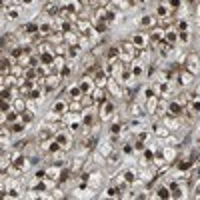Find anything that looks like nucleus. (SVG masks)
I'll return each instance as SVG.
<instances>
[{"label":"nucleus","mask_w":200,"mask_h":200,"mask_svg":"<svg viewBox=\"0 0 200 200\" xmlns=\"http://www.w3.org/2000/svg\"><path fill=\"white\" fill-rule=\"evenodd\" d=\"M196 64H198V54H194V52L188 54V72H196L198 70Z\"/></svg>","instance_id":"obj_1"},{"label":"nucleus","mask_w":200,"mask_h":200,"mask_svg":"<svg viewBox=\"0 0 200 200\" xmlns=\"http://www.w3.org/2000/svg\"><path fill=\"white\" fill-rule=\"evenodd\" d=\"M92 86H94V84H92L90 74H88V76H84V78H82V82H80V88H82V92H84V94H88V92L92 90Z\"/></svg>","instance_id":"obj_2"},{"label":"nucleus","mask_w":200,"mask_h":200,"mask_svg":"<svg viewBox=\"0 0 200 200\" xmlns=\"http://www.w3.org/2000/svg\"><path fill=\"white\" fill-rule=\"evenodd\" d=\"M168 110H170V114H172V116H180V114L184 112V108H182V104H180V102H170Z\"/></svg>","instance_id":"obj_3"},{"label":"nucleus","mask_w":200,"mask_h":200,"mask_svg":"<svg viewBox=\"0 0 200 200\" xmlns=\"http://www.w3.org/2000/svg\"><path fill=\"white\" fill-rule=\"evenodd\" d=\"M70 104H66L64 100H58V102H54V106H52V110L56 112V114H62V112H66V108H68Z\"/></svg>","instance_id":"obj_4"},{"label":"nucleus","mask_w":200,"mask_h":200,"mask_svg":"<svg viewBox=\"0 0 200 200\" xmlns=\"http://www.w3.org/2000/svg\"><path fill=\"white\" fill-rule=\"evenodd\" d=\"M80 94H84L80 86H70V88H68V96H70L72 100H78V98H80Z\"/></svg>","instance_id":"obj_5"},{"label":"nucleus","mask_w":200,"mask_h":200,"mask_svg":"<svg viewBox=\"0 0 200 200\" xmlns=\"http://www.w3.org/2000/svg\"><path fill=\"white\" fill-rule=\"evenodd\" d=\"M44 12H48V14H52V16H56L58 14V4L54 2V0H50L46 6H44Z\"/></svg>","instance_id":"obj_6"},{"label":"nucleus","mask_w":200,"mask_h":200,"mask_svg":"<svg viewBox=\"0 0 200 200\" xmlns=\"http://www.w3.org/2000/svg\"><path fill=\"white\" fill-rule=\"evenodd\" d=\"M94 100H98V102H102V104L106 102V92H104V88L98 86V88L94 90Z\"/></svg>","instance_id":"obj_7"},{"label":"nucleus","mask_w":200,"mask_h":200,"mask_svg":"<svg viewBox=\"0 0 200 200\" xmlns=\"http://www.w3.org/2000/svg\"><path fill=\"white\" fill-rule=\"evenodd\" d=\"M112 110H114V106L106 100V102H104V106H102V114H100V116H102V118H108V116L112 114Z\"/></svg>","instance_id":"obj_8"},{"label":"nucleus","mask_w":200,"mask_h":200,"mask_svg":"<svg viewBox=\"0 0 200 200\" xmlns=\"http://www.w3.org/2000/svg\"><path fill=\"white\" fill-rule=\"evenodd\" d=\"M188 112L200 114V98H190V110Z\"/></svg>","instance_id":"obj_9"},{"label":"nucleus","mask_w":200,"mask_h":200,"mask_svg":"<svg viewBox=\"0 0 200 200\" xmlns=\"http://www.w3.org/2000/svg\"><path fill=\"white\" fill-rule=\"evenodd\" d=\"M178 78H180V84H184V86H188V84L192 82V74H190V72H184V70H182Z\"/></svg>","instance_id":"obj_10"},{"label":"nucleus","mask_w":200,"mask_h":200,"mask_svg":"<svg viewBox=\"0 0 200 200\" xmlns=\"http://www.w3.org/2000/svg\"><path fill=\"white\" fill-rule=\"evenodd\" d=\"M94 78H96V84L102 88V86H106V76H104V72L102 70H98L96 74H94Z\"/></svg>","instance_id":"obj_11"},{"label":"nucleus","mask_w":200,"mask_h":200,"mask_svg":"<svg viewBox=\"0 0 200 200\" xmlns=\"http://www.w3.org/2000/svg\"><path fill=\"white\" fill-rule=\"evenodd\" d=\"M48 138H52V132H50V130L44 128V130H40L38 132V142H46Z\"/></svg>","instance_id":"obj_12"},{"label":"nucleus","mask_w":200,"mask_h":200,"mask_svg":"<svg viewBox=\"0 0 200 200\" xmlns=\"http://www.w3.org/2000/svg\"><path fill=\"white\" fill-rule=\"evenodd\" d=\"M56 142H58L62 148H68V146H70V144H68V138H66L64 134H56Z\"/></svg>","instance_id":"obj_13"},{"label":"nucleus","mask_w":200,"mask_h":200,"mask_svg":"<svg viewBox=\"0 0 200 200\" xmlns=\"http://www.w3.org/2000/svg\"><path fill=\"white\" fill-rule=\"evenodd\" d=\"M144 42H146V40H144L142 34H136L134 40H132V44H134V46H138V48H144Z\"/></svg>","instance_id":"obj_14"},{"label":"nucleus","mask_w":200,"mask_h":200,"mask_svg":"<svg viewBox=\"0 0 200 200\" xmlns=\"http://www.w3.org/2000/svg\"><path fill=\"white\" fill-rule=\"evenodd\" d=\"M156 14H158V18H168V8L164 4H160L158 8H156Z\"/></svg>","instance_id":"obj_15"},{"label":"nucleus","mask_w":200,"mask_h":200,"mask_svg":"<svg viewBox=\"0 0 200 200\" xmlns=\"http://www.w3.org/2000/svg\"><path fill=\"white\" fill-rule=\"evenodd\" d=\"M58 76H48V78H46V86H48V90H52V88H54V84H58Z\"/></svg>","instance_id":"obj_16"},{"label":"nucleus","mask_w":200,"mask_h":200,"mask_svg":"<svg viewBox=\"0 0 200 200\" xmlns=\"http://www.w3.org/2000/svg\"><path fill=\"white\" fill-rule=\"evenodd\" d=\"M78 52H80L78 44H74V46H70V48H68V56H70V58H76V56H78Z\"/></svg>","instance_id":"obj_17"},{"label":"nucleus","mask_w":200,"mask_h":200,"mask_svg":"<svg viewBox=\"0 0 200 200\" xmlns=\"http://www.w3.org/2000/svg\"><path fill=\"white\" fill-rule=\"evenodd\" d=\"M140 24H142V26H150V24H154V18L146 14V16H142V18H140Z\"/></svg>","instance_id":"obj_18"},{"label":"nucleus","mask_w":200,"mask_h":200,"mask_svg":"<svg viewBox=\"0 0 200 200\" xmlns=\"http://www.w3.org/2000/svg\"><path fill=\"white\" fill-rule=\"evenodd\" d=\"M162 32H164V30H152V34H150V40H152V42H158V40L162 38Z\"/></svg>","instance_id":"obj_19"},{"label":"nucleus","mask_w":200,"mask_h":200,"mask_svg":"<svg viewBox=\"0 0 200 200\" xmlns=\"http://www.w3.org/2000/svg\"><path fill=\"white\" fill-rule=\"evenodd\" d=\"M18 14H20V10H18V8H10V10H8V18H10V20H16V18H18Z\"/></svg>","instance_id":"obj_20"},{"label":"nucleus","mask_w":200,"mask_h":200,"mask_svg":"<svg viewBox=\"0 0 200 200\" xmlns=\"http://www.w3.org/2000/svg\"><path fill=\"white\" fill-rule=\"evenodd\" d=\"M148 110H150V112L156 110V96H150V98H148Z\"/></svg>","instance_id":"obj_21"},{"label":"nucleus","mask_w":200,"mask_h":200,"mask_svg":"<svg viewBox=\"0 0 200 200\" xmlns=\"http://www.w3.org/2000/svg\"><path fill=\"white\" fill-rule=\"evenodd\" d=\"M140 74H142V66L136 62V64L132 66V76H140Z\"/></svg>","instance_id":"obj_22"},{"label":"nucleus","mask_w":200,"mask_h":200,"mask_svg":"<svg viewBox=\"0 0 200 200\" xmlns=\"http://www.w3.org/2000/svg\"><path fill=\"white\" fill-rule=\"evenodd\" d=\"M124 180H126V182H134V180H136V176H134V172H132V170H128V172L124 174Z\"/></svg>","instance_id":"obj_23"},{"label":"nucleus","mask_w":200,"mask_h":200,"mask_svg":"<svg viewBox=\"0 0 200 200\" xmlns=\"http://www.w3.org/2000/svg\"><path fill=\"white\" fill-rule=\"evenodd\" d=\"M20 118H22V122H30V120H32V114H30L28 110H24V112L20 114Z\"/></svg>","instance_id":"obj_24"},{"label":"nucleus","mask_w":200,"mask_h":200,"mask_svg":"<svg viewBox=\"0 0 200 200\" xmlns=\"http://www.w3.org/2000/svg\"><path fill=\"white\" fill-rule=\"evenodd\" d=\"M6 70H10V60L8 58H2V72L6 74Z\"/></svg>","instance_id":"obj_25"},{"label":"nucleus","mask_w":200,"mask_h":200,"mask_svg":"<svg viewBox=\"0 0 200 200\" xmlns=\"http://www.w3.org/2000/svg\"><path fill=\"white\" fill-rule=\"evenodd\" d=\"M108 56H110V58H116V56H118V48H116V46H110V50H108Z\"/></svg>","instance_id":"obj_26"},{"label":"nucleus","mask_w":200,"mask_h":200,"mask_svg":"<svg viewBox=\"0 0 200 200\" xmlns=\"http://www.w3.org/2000/svg\"><path fill=\"white\" fill-rule=\"evenodd\" d=\"M192 164H194V160H186V162H180V164H178V166H180V168H182V170H186V168H190V166H192Z\"/></svg>","instance_id":"obj_27"},{"label":"nucleus","mask_w":200,"mask_h":200,"mask_svg":"<svg viewBox=\"0 0 200 200\" xmlns=\"http://www.w3.org/2000/svg\"><path fill=\"white\" fill-rule=\"evenodd\" d=\"M158 196H160V198H170V192H168L166 188H160V190H158Z\"/></svg>","instance_id":"obj_28"},{"label":"nucleus","mask_w":200,"mask_h":200,"mask_svg":"<svg viewBox=\"0 0 200 200\" xmlns=\"http://www.w3.org/2000/svg\"><path fill=\"white\" fill-rule=\"evenodd\" d=\"M46 174H48V176H50V178H54V180H56V178H60V176H58V174H60V172H58V170H54V168H52V170H48V172H46Z\"/></svg>","instance_id":"obj_29"},{"label":"nucleus","mask_w":200,"mask_h":200,"mask_svg":"<svg viewBox=\"0 0 200 200\" xmlns=\"http://www.w3.org/2000/svg\"><path fill=\"white\" fill-rule=\"evenodd\" d=\"M178 28H180V32H186V28H188L186 20H180V22H178Z\"/></svg>","instance_id":"obj_30"},{"label":"nucleus","mask_w":200,"mask_h":200,"mask_svg":"<svg viewBox=\"0 0 200 200\" xmlns=\"http://www.w3.org/2000/svg\"><path fill=\"white\" fill-rule=\"evenodd\" d=\"M16 118H18V116H16V112H8V114H6V120H8V122H14Z\"/></svg>","instance_id":"obj_31"},{"label":"nucleus","mask_w":200,"mask_h":200,"mask_svg":"<svg viewBox=\"0 0 200 200\" xmlns=\"http://www.w3.org/2000/svg\"><path fill=\"white\" fill-rule=\"evenodd\" d=\"M16 110L24 112V100H16Z\"/></svg>","instance_id":"obj_32"},{"label":"nucleus","mask_w":200,"mask_h":200,"mask_svg":"<svg viewBox=\"0 0 200 200\" xmlns=\"http://www.w3.org/2000/svg\"><path fill=\"white\" fill-rule=\"evenodd\" d=\"M108 196H120L118 188H108Z\"/></svg>","instance_id":"obj_33"},{"label":"nucleus","mask_w":200,"mask_h":200,"mask_svg":"<svg viewBox=\"0 0 200 200\" xmlns=\"http://www.w3.org/2000/svg\"><path fill=\"white\" fill-rule=\"evenodd\" d=\"M82 108V104H78V102H70V110H80Z\"/></svg>","instance_id":"obj_34"},{"label":"nucleus","mask_w":200,"mask_h":200,"mask_svg":"<svg viewBox=\"0 0 200 200\" xmlns=\"http://www.w3.org/2000/svg\"><path fill=\"white\" fill-rule=\"evenodd\" d=\"M108 162H110V164H116V162H118V154H110Z\"/></svg>","instance_id":"obj_35"},{"label":"nucleus","mask_w":200,"mask_h":200,"mask_svg":"<svg viewBox=\"0 0 200 200\" xmlns=\"http://www.w3.org/2000/svg\"><path fill=\"white\" fill-rule=\"evenodd\" d=\"M22 128H24L22 124H14V126H12V132H22Z\"/></svg>","instance_id":"obj_36"},{"label":"nucleus","mask_w":200,"mask_h":200,"mask_svg":"<svg viewBox=\"0 0 200 200\" xmlns=\"http://www.w3.org/2000/svg\"><path fill=\"white\" fill-rule=\"evenodd\" d=\"M110 130H112V134H118V132H120V124H112V128H110Z\"/></svg>","instance_id":"obj_37"},{"label":"nucleus","mask_w":200,"mask_h":200,"mask_svg":"<svg viewBox=\"0 0 200 200\" xmlns=\"http://www.w3.org/2000/svg\"><path fill=\"white\" fill-rule=\"evenodd\" d=\"M96 28H98V32H106V24H104V22H100Z\"/></svg>","instance_id":"obj_38"},{"label":"nucleus","mask_w":200,"mask_h":200,"mask_svg":"<svg viewBox=\"0 0 200 200\" xmlns=\"http://www.w3.org/2000/svg\"><path fill=\"white\" fill-rule=\"evenodd\" d=\"M164 158H174V150H166L164 152Z\"/></svg>","instance_id":"obj_39"},{"label":"nucleus","mask_w":200,"mask_h":200,"mask_svg":"<svg viewBox=\"0 0 200 200\" xmlns=\"http://www.w3.org/2000/svg\"><path fill=\"white\" fill-rule=\"evenodd\" d=\"M34 188H36V190H46V184H44V182H38Z\"/></svg>","instance_id":"obj_40"},{"label":"nucleus","mask_w":200,"mask_h":200,"mask_svg":"<svg viewBox=\"0 0 200 200\" xmlns=\"http://www.w3.org/2000/svg\"><path fill=\"white\" fill-rule=\"evenodd\" d=\"M134 148H136V150H142V148H144V144H142V140H138V142L134 144Z\"/></svg>","instance_id":"obj_41"},{"label":"nucleus","mask_w":200,"mask_h":200,"mask_svg":"<svg viewBox=\"0 0 200 200\" xmlns=\"http://www.w3.org/2000/svg\"><path fill=\"white\" fill-rule=\"evenodd\" d=\"M170 6H172V8H178V6H180V0H170Z\"/></svg>","instance_id":"obj_42"},{"label":"nucleus","mask_w":200,"mask_h":200,"mask_svg":"<svg viewBox=\"0 0 200 200\" xmlns=\"http://www.w3.org/2000/svg\"><path fill=\"white\" fill-rule=\"evenodd\" d=\"M124 152H126V154H130V152H132V146H130V144H126V146H124Z\"/></svg>","instance_id":"obj_43"},{"label":"nucleus","mask_w":200,"mask_h":200,"mask_svg":"<svg viewBox=\"0 0 200 200\" xmlns=\"http://www.w3.org/2000/svg\"><path fill=\"white\" fill-rule=\"evenodd\" d=\"M132 114H140V108L138 106H132Z\"/></svg>","instance_id":"obj_44"},{"label":"nucleus","mask_w":200,"mask_h":200,"mask_svg":"<svg viewBox=\"0 0 200 200\" xmlns=\"http://www.w3.org/2000/svg\"><path fill=\"white\" fill-rule=\"evenodd\" d=\"M180 40H184V42H186V40H188V34H186V32H182V34H180Z\"/></svg>","instance_id":"obj_45"},{"label":"nucleus","mask_w":200,"mask_h":200,"mask_svg":"<svg viewBox=\"0 0 200 200\" xmlns=\"http://www.w3.org/2000/svg\"><path fill=\"white\" fill-rule=\"evenodd\" d=\"M22 2H24V4H32V0H22Z\"/></svg>","instance_id":"obj_46"},{"label":"nucleus","mask_w":200,"mask_h":200,"mask_svg":"<svg viewBox=\"0 0 200 200\" xmlns=\"http://www.w3.org/2000/svg\"><path fill=\"white\" fill-rule=\"evenodd\" d=\"M186 2H194V0H186Z\"/></svg>","instance_id":"obj_47"}]
</instances>
